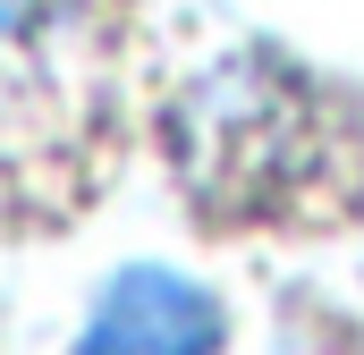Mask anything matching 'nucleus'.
<instances>
[{
	"instance_id": "f257e3e1",
	"label": "nucleus",
	"mask_w": 364,
	"mask_h": 355,
	"mask_svg": "<svg viewBox=\"0 0 364 355\" xmlns=\"http://www.w3.org/2000/svg\"><path fill=\"white\" fill-rule=\"evenodd\" d=\"M229 313L178 263H119L93 288L68 355H220Z\"/></svg>"
},
{
	"instance_id": "f03ea898",
	"label": "nucleus",
	"mask_w": 364,
	"mask_h": 355,
	"mask_svg": "<svg viewBox=\"0 0 364 355\" xmlns=\"http://www.w3.org/2000/svg\"><path fill=\"white\" fill-rule=\"evenodd\" d=\"M85 43V0H0V127L34 119Z\"/></svg>"
}]
</instances>
